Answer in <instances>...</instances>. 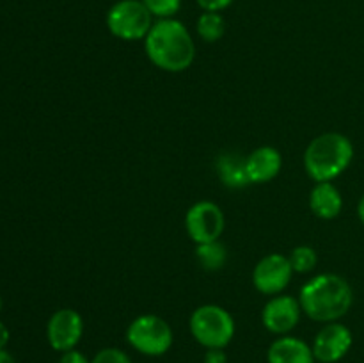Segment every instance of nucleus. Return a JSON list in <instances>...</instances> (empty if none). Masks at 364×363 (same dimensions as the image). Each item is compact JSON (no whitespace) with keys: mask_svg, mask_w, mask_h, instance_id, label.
<instances>
[{"mask_svg":"<svg viewBox=\"0 0 364 363\" xmlns=\"http://www.w3.org/2000/svg\"><path fill=\"white\" fill-rule=\"evenodd\" d=\"M144 50L156 68L169 73L185 71L196 59V45L191 32L174 18L153 23L151 31L144 38Z\"/></svg>","mask_w":364,"mask_h":363,"instance_id":"f257e3e1","label":"nucleus"},{"mask_svg":"<svg viewBox=\"0 0 364 363\" xmlns=\"http://www.w3.org/2000/svg\"><path fill=\"white\" fill-rule=\"evenodd\" d=\"M302 313L316 322H336L354 305V290L345 278L323 273L306 281L299 294Z\"/></svg>","mask_w":364,"mask_h":363,"instance_id":"f03ea898","label":"nucleus"},{"mask_svg":"<svg viewBox=\"0 0 364 363\" xmlns=\"http://www.w3.org/2000/svg\"><path fill=\"white\" fill-rule=\"evenodd\" d=\"M354 160V144L340 132H326L313 139L304 152V169L311 180L333 182Z\"/></svg>","mask_w":364,"mask_h":363,"instance_id":"7ed1b4c3","label":"nucleus"},{"mask_svg":"<svg viewBox=\"0 0 364 363\" xmlns=\"http://www.w3.org/2000/svg\"><path fill=\"white\" fill-rule=\"evenodd\" d=\"M192 337L206 349H224L235 337V320L228 310L219 305H203L192 312Z\"/></svg>","mask_w":364,"mask_h":363,"instance_id":"20e7f679","label":"nucleus"},{"mask_svg":"<svg viewBox=\"0 0 364 363\" xmlns=\"http://www.w3.org/2000/svg\"><path fill=\"white\" fill-rule=\"evenodd\" d=\"M127 342L146 356H162L173 345V330L162 317L144 313L135 317L127 330Z\"/></svg>","mask_w":364,"mask_h":363,"instance_id":"39448f33","label":"nucleus"},{"mask_svg":"<svg viewBox=\"0 0 364 363\" xmlns=\"http://www.w3.org/2000/svg\"><path fill=\"white\" fill-rule=\"evenodd\" d=\"M110 34L123 41H139L153 27V14L141 0H119L107 13Z\"/></svg>","mask_w":364,"mask_h":363,"instance_id":"423d86ee","label":"nucleus"},{"mask_svg":"<svg viewBox=\"0 0 364 363\" xmlns=\"http://www.w3.org/2000/svg\"><path fill=\"white\" fill-rule=\"evenodd\" d=\"M226 228V217L220 206L213 201H198L187 210L185 230L196 244L219 241Z\"/></svg>","mask_w":364,"mask_h":363,"instance_id":"0eeeda50","label":"nucleus"},{"mask_svg":"<svg viewBox=\"0 0 364 363\" xmlns=\"http://www.w3.org/2000/svg\"><path fill=\"white\" fill-rule=\"evenodd\" d=\"M295 270L288 256L270 253L256 263L255 273H252V283H255L256 290L262 294L277 295L290 285Z\"/></svg>","mask_w":364,"mask_h":363,"instance_id":"6e6552de","label":"nucleus"},{"mask_svg":"<svg viewBox=\"0 0 364 363\" xmlns=\"http://www.w3.org/2000/svg\"><path fill=\"white\" fill-rule=\"evenodd\" d=\"M84 335V319L73 308H60L46 324V338L53 351L66 352L77 347Z\"/></svg>","mask_w":364,"mask_h":363,"instance_id":"1a4fd4ad","label":"nucleus"},{"mask_svg":"<svg viewBox=\"0 0 364 363\" xmlns=\"http://www.w3.org/2000/svg\"><path fill=\"white\" fill-rule=\"evenodd\" d=\"M354 344L352 331L345 324L327 322L313 340V354L320 363H336L347 356Z\"/></svg>","mask_w":364,"mask_h":363,"instance_id":"9d476101","label":"nucleus"},{"mask_svg":"<svg viewBox=\"0 0 364 363\" xmlns=\"http://www.w3.org/2000/svg\"><path fill=\"white\" fill-rule=\"evenodd\" d=\"M302 315L301 302L294 295H274L262 312V322L270 333L287 335L299 324Z\"/></svg>","mask_w":364,"mask_h":363,"instance_id":"9b49d317","label":"nucleus"},{"mask_svg":"<svg viewBox=\"0 0 364 363\" xmlns=\"http://www.w3.org/2000/svg\"><path fill=\"white\" fill-rule=\"evenodd\" d=\"M283 157L272 146H262L245 157V171L249 184H267L279 174Z\"/></svg>","mask_w":364,"mask_h":363,"instance_id":"f8f14e48","label":"nucleus"},{"mask_svg":"<svg viewBox=\"0 0 364 363\" xmlns=\"http://www.w3.org/2000/svg\"><path fill=\"white\" fill-rule=\"evenodd\" d=\"M269 363H315V354L308 342L302 338L283 335L270 344L267 352Z\"/></svg>","mask_w":364,"mask_h":363,"instance_id":"ddd939ff","label":"nucleus"},{"mask_svg":"<svg viewBox=\"0 0 364 363\" xmlns=\"http://www.w3.org/2000/svg\"><path fill=\"white\" fill-rule=\"evenodd\" d=\"M309 206L320 219H334L340 216L341 209H343V198H341L340 189L333 182H318L309 194Z\"/></svg>","mask_w":364,"mask_h":363,"instance_id":"4468645a","label":"nucleus"},{"mask_svg":"<svg viewBox=\"0 0 364 363\" xmlns=\"http://www.w3.org/2000/svg\"><path fill=\"white\" fill-rule=\"evenodd\" d=\"M217 173H219L220 182L226 187L240 189L249 185L247 171H245V157L238 155V153H223L217 159Z\"/></svg>","mask_w":364,"mask_h":363,"instance_id":"2eb2a0df","label":"nucleus"},{"mask_svg":"<svg viewBox=\"0 0 364 363\" xmlns=\"http://www.w3.org/2000/svg\"><path fill=\"white\" fill-rule=\"evenodd\" d=\"M196 258L201 263L203 269L219 270L228 262V251L219 241L203 242V244H198V248H196Z\"/></svg>","mask_w":364,"mask_h":363,"instance_id":"dca6fc26","label":"nucleus"},{"mask_svg":"<svg viewBox=\"0 0 364 363\" xmlns=\"http://www.w3.org/2000/svg\"><path fill=\"white\" fill-rule=\"evenodd\" d=\"M198 34L203 41L206 43H215L226 32V21H224L223 14L220 13H212V11H203L201 16L198 18Z\"/></svg>","mask_w":364,"mask_h":363,"instance_id":"f3484780","label":"nucleus"},{"mask_svg":"<svg viewBox=\"0 0 364 363\" xmlns=\"http://www.w3.org/2000/svg\"><path fill=\"white\" fill-rule=\"evenodd\" d=\"M288 258H290V263L295 273L301 274L311 273L316 267V262H318L316 251L313 248H309V246H297Z\"/></svg>","mask_w":364,"mask_h":363,"instance_id":"a211bd4d","label":"nucleus"},{"mask_svg":"<svg viewBox=\"0 0 364 363\" xmlns=\"http://www.w3.org/2000/svg\"><path fill=\"white\" fill-rule=\"evenodd\" d=\"M149 13L156 16L159 20H166V18H173L174 14L180 11L181 0H141Z\"/></svg>","mask_w":364,"mask_h":363,"instance_id":"6ab92c4d","label":"nucleus"},{"mask_svg":"<svg viewBox=\"0 0 364 363\" xmlns=\"http://www.w3.org/2000/svg\"><path fill=\"white\" fill-rule=\"evenodd\" d=\"M91 363H132L130 356L117 347H105L96 352Z\"/></svg>","mask_w":364,"mask_h":363,"instance_id":"aec40b11","label":"nucleus"},{"mask_svg":"<svg viewBox=\"0 0 364 363\" xmlns=\"http://www.w3.org/2000/svg\"><path fill=\"white\" fill-rule=\"evenodd\" d=\"M235 0H198V6L203 11H212V13H220L226 7H230Z\"/></svg>","mask_w":364,"mask_h":363,"instance_id":"412c9836","label":"nucleus"},{"mask_svg":"<svg viewBox=\"0 0 364 363\" xmlns=\"http://www.w3.org/2000/svg\"><path fill=\"white\" fill-rule=\"evenodd\" d=\"M59 363H91V362H89L87 356H85L84 352L77 351V349H71V351L63 352Z\"/></svg>","mask_w":364,"mask_h":363,"instance_id":"4be33fe9","label":"nucleus"},{"mask_svg":"<svg viewBox=\"0 0 364 363\" xmlns=\"http://www.w3.org/2000/svg\"><path fill=\"white\" fill-rule=\"evenodd\" d=\"M205 363H228V356L224 349H206Z\"/></svg>","mask_w":364,"mask_h":363,"instance_id":"5701e85b","label":"nucleus"},{"mask_svg":"<svg viewBox=\"0 0 364 363\" xmlns=\"http://www.w3.org/2000/svg\"><path fill=\"white\" fill-rule=\"evenodd\" d=\"M7 342H9V330L4 322H0V349H6Z\"/></svg>","mask_w":364,"mask_h":363,"instance_id":"b1692460","label":"nucleus"},{"mask_svg":"<svg viewBox=\"0 0 364 363\" xmlns=\"http://www.w3.org/2000/svg\"><path fill=\"white\" fill-rule=\"evenodd\" d=\"M0 363H16V359H14L6 349H0Z\"/></svg>","mask_w":364,"mask_h":363,"instance_id":"393cba45","label":"nucleus"},{"mask_svg":"<svg viewBox=\"0 0 364 363\" xmlns=\"http://www.w3.org/2000/svg\"><path fill=\"white\" fill-rule=\"evenodd\" d=\"M358 216H359V221L364 224V194L361 196V199H359L358 203Z\"/></svg>","mask_w":364,"mask_h":363,"instance_id":"a878e982","label":"nucleus"},{"mask_svg":"<svg viewBox=\"0 0 364 363\" xmlns=\"http://www.w3.org/2000/svg\"><path fill=\"white\" fill-rule=\"evenodd\" d=\"M0 310H2V295H0Z\"/></svg>","mask_w":364,"mask_h":363,"instance_id":"bb28decb","label":"nucleus"}]
</instances>
